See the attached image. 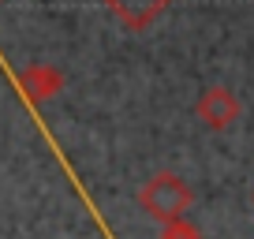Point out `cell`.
<instances>
[{
  "mask_svg": "<svg viewBox=\"0 0 254 239\" xmlns=\"http://www.w3.org/2000/svg\"><path fill=\"white\" fill-rule=\"evenodd\" d=\"M0 4H4V0H0Z\"/></svg>",
  "mask_w": 254,
  "mask_h": 239,
  "instance_id": "7",
  "label": "cell"
},
{
  "mask_svg": "<svg viewBox=\"0 0 254 239\" xmlns=\"http://www.w3.org/2000/svg\"><path fill=\"white\" fill-rule=\"evenodd\" d=\"M15 82H19V90H23V97L30 105H41V101H49V97H56L64 90V75L56 71L53 64H30V67H23V71L15 75Z\"/></svg>",
  "mask_w": 254,
  "mask_h": 239,
  "instance_id": "3",
  "label": "cell"
},
{
  "mask_svg": "<svg viewBox=\"0 0 254 239\" xmlns=\"http://www.w3.org/2000/svg\"><path fill=\"white\" fill-rule=\"evenodd\" d=\"M161 239H202V232L187 217H172V221L161 224Z\"/></svg>",
  "mask_w": 254,
  "mask_h": 239,
  "instance_id": "5",
  "label": "cell"
},
{
  "mask_svg": "<svg viewBox=\"0 0 254 239\" xmlns=\"http://www.w3.org/2000/svg\"><path fill=\"white\" fill-rule=\"evenodd\" d=\"M251 206H254V191H251Z\"/></svg>",
  "mask_w": 254,
  "mask_h": 239,
  "instance_id": "6",
  "label": "cell"
},
{
  "mask_svg": "<svg viewBox=\"0 0 254 239\" xmlns=\"http://www.w3.org/2000/svg\"><path fill=\"white\" fill-rule=\"evenodd\" d=\"M194 116H198L209 131H228V127L239 123L243 105H239V97L232 94L228 86H206L198 94V101H194Z\"/></svg>",
  "mask_w": 254,
  "mask_h": 239,
  "instance_id": "2",
  "label": "cell"
},
{
  "mask_svg": "<svg viewBox=\"0 0 254 239\" xmlns=\"http://www.w3.org/2000/svg\"><path fill=\"white\" fill-rule=\"evenodd\" d=\"M168 4H172V0H105V8H109L127 30H135V34L157 23L161 11H165Z\"/></svg>",
  "mask_w": 254,
  "mask_h": 239,
  "instance_id": "4",
  "label": "cell"
},
{
  "mask_svg": "<svg viewBox=\"0 0 254 239\" xmlns=\"http://www.w3.org/2000/svg\"><path fill=\"white\" fill-rule=\"evenodd\" d=\"M138 206H142L157 224H165V221H172V217H183L190 206H194V191L187 187L183 176L157 172L138 187Z\"/></svg>",
  "mask_w": 254,
  "mask_h": 239,
  "instance_id": "1",
  "label": "cell"
}]
</instances>
